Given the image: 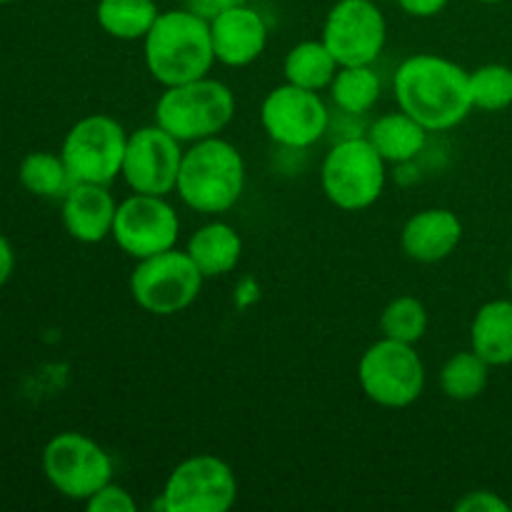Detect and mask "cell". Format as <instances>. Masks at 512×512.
Here are the masks:
<instances>
[{"instance_id": "8fae6325", "label": "cell", "mask_w": 512, "mask_h": 512, "mask_svg": "<svg viewBox=\"0 0 512 512\" xmlns=\"http://www.w3.org/2000/svg\"><path fill=\"white\" fill-rule=\"evenodd\" d=\"M260 123L273 143L290 150H305L328 133L330 113L315 90L285 83L265 95L260 105Z\"/></svg>"}, {"instance_id": "d590c367", "label": "cell", "mask_w": 512, "mask_h": 512, "mask_svg": "<svg viewBox=\"0 0 512 512\" xmlns=\"http://www.w3.org/2000/svg\"><path fill=\"white\" fill-rule=\"evenodd\" d=\"M510 508H512V503H510Z\"/></svg>"}, {"instance_id": "f546056e", "label": "cell", "mask_w": 512, "mask_h": 512, "mask_svg": "<svg viewBox=\"0 0 512 512\" xmlns=\"http://www.w3.org/2000/svg\"><path fill=\"white\" fill-rule=\"evenodd\" d=\"M410 18H435L448 8L450 0H395Z\"/></svg>"}, {"instance_id": "cb8c5ba5", "label": "cell", "mask_w": 512, "mask_h": 512, "mask_svg": "<svg viewBox=\"0 0 512 512\" xmlns=\"http://www.w3.org/2000/svg\"><path fill=\"white\" fill-rule=\"evenodd\" d=\"M18 180L28 193L38 198H65V193L73 188V178L63 155L45 153V150L28 153L20 160Z\"/></svg>"}, {"instance_id": "8992f818", "label": "cell", "mask_w": 512, "mask_h": 512, "mask_svg": "<svg viewBox=\"0 0 512 512\" xmlns=\"http://www.w3.org/2000/svg\"><path fill=\"white\" fill-rule=\"evenodd\" d=\"M358 383L365 398L380 408H408L423 395L425 365L415 345L380 338L358 363Z\"/></svg>"}, {"instance_id": "44dd1931", "label": "cell", "mask_w": 512, "mask_h": 512, "mask_svg": "<svg viewBox=\"0 0 512 512\" xmlns=\"http://www.w3.org/2000/svg\"><path fill=\"white\" fill-rule=\"evenodd\" d=\"M338 68V60L333 58V53H330L323 40H303V43L293 45L285 55L283 75L285 83L320 93V90L333 83Z\"/></svg>"}, {"instance_id": "ffe728a7", "label": "cell", "mask_w": 512, "mask_h": 512, "mask_svg": "<svg viewBox=\"0 0 512 512\" xmlns=\"http://www.w3.org/2000/svg\"><path fill=\"white\" fill-rule=\"evenodd\" d=\"M365 138L370 140V145L378 150L385 163L405 165L423 153L425 143H428V130L398 108L395 113H385L373 120Z\"/></svg>"}, {"instance_id": "83f0119b", "label": "cell", "mask_w": 512, "mask_h": 512, "mask_svg": "<svg viewBox=\"0 0 512 512\" xmlns=\"http://www.w3.org/2000/svg\"><path fill=\"white\" fill-rule=\"evenodd\" d=\"M85 508L90 512H135L138 503L133 500V495L123 488V485H115L110 480L108 485L98 490L93 498L85 500Z\"/></svg>"}, {"instance_id": "4316f807", "label": "cell", "mask_w": 512, "mask_h": 512, "mask_svg": "<svg viewBox=\"0 0 512 512\" xmlns=\"http://www.w3.org/2000/svg\"><path fill=\"white\" fill-rule=\"evenodd\" d=\"M470 98L473 108L498 113L512 105V68L503 63H488L470 70Z\"/></svg>"}, {"instance_id": "5b68a950", "label": "cell", "mask_w": 512, "mask_h": 512, "mask_svg": "<svg viewBox=\"0 0 512 512\" xmlns=\"http://www.w3.org/2000/svg\"><path fill=\"white\" fill-rule=\"evenodd\" d=\"M385 160L365 135H350L328 150L320 168L323 193L335 208L358 213L380 200L388 180Z\"/></svg>"}, {"instance_id": "3957f363", "label": "cell", "mask_w": 512, "mask_h": 512, "mask_svg": "<svg viewBox=\"0 0 512 512\" xmlns=\"http://www.w3.org/2000/svg\"><path fill=\"white\" fill-rule=\"evenodd\" d=\"M245 190V160L233 143L220 135L190 143L183 153L178 188L185 205L195 213H228Z\"/></svg>"}, {"instance_id": "d6a6232c", "label": "cell", "mask_w": 512, "mask_h": 512, "mask_svg": "<svg viewBox=\"0 0 512 512\" xmlns=\"http://www.w3.org/2000/svg\"><path fill=\"white\" fill-rule=\"evenodd\" d=\"M475 3H483V5H495V3H503V0H475Z\"/></svg>"}, {"instance_id": "f1b7e54d", "label": "cell", "mask_w": 512, "mask_h": 512, "mask_svg": "<svg viewBox=\"0 0 512 512\" xmlns=\"http://www.w3.org/2000/svg\"><path fill=\"white\" fill-rule=\"evenodd\" d=\"M458 512H510V503H505L500 495L490 493V490H473L465 493L463 498L455 503Z\"/></svg>"}, {"instance_id": "9c48e42d", "label": "cell", "mask_w": 512, "mask_h": 512, "mask_svg": "<svg viewBox=\"0 0 512 512\" xmlns=\"http://www.w3.org/2000/svg\"><path fill=\"white\" fill-rule=\"evenodd\" d=\"M43 473L63 498L85 503L113 480V460L83 433H58L43 450Z\"/></svg>"}, {"instance_id": "9a60e30c", "label": "cell", "mask_w": 512, "mask_h": 512, "mask_svg": "<svg viewBox=\"0 0 512 512\" xmlns=\"http://www.w3.org/2000/svg\"><path fill=\"white\" fill-rule=\"evenodd\" d=\"M215 63L228 68H245L263 55L268 45V25L265 18L248 3L233 5L210 20Z\"/></svg>"}, {"instance_id": "7c38bea8", "label": "cell", "mask_w": 512, "mask_h": 512, "mask_svg": "<svg viewBox=\"0 0 512 512\" xmlns=\"http://www.w3.org/2000/svg\"><path fill=\"white\" fill-rule=\"evenodd\" d=\"M110 238L133 260L153 258L178 245L180 218L163 195L133 193L118 203Z\"/></svg>"}, {"instance_id": "d6986e66", "label": "cell", "mask_w": 512, "mask_h": 512, "mask_svg": "<svg viewBox=\"0 0 512 512\" xmlns=\"http://www.w3.org/2000/svg\"><path fill=\"white\" fill-rule=\"evenodd\" d=\"M470 350L490 368L512 363V298L490 300L475 313L470 325Z\"/></svg>"}, {"instance_id": "277c9868", "label": "cell", "mask_w": 512, "mask_h": 512, "mask_svg": "<svg viewBox=\"0 0 512 512\" xmlns=\"http://www.w3.org/2000/svg\"><path fill=\"white\" fill-rule=\"evenodd\" d=\"M235 115V95L223 80L210 75L170 85L155 103V123L180 143L215 138Z\"/></svg>"}, {"instance_id": "4fadbf2b", "label": "cell", "mask_w": 512, "mask_h": 512, "mask_svg": "<svg viewBox=\"0 0 512 512\" xmlns=\"http://www.w3.org/2000/svg\"><path fill=\"white\" fill-rule=\"evenodd\" d=\"M320 40L338 65H373L388 40V23L375 0H338L325 15Z\"/></svg>"}, {"instance_id": "7402d4cb", "label": "cell", "mask_w": 512, "mask_h": 512, "mask_svg": "<svg viewBox=\"0 0 512 512\" xmlns=\"http://www.w3.org/2000/svg\"><path fill=\"white\" fill-rule=\"evenodd\" d=\"M158 15L160 10L155 0H98L95 8V18L103 33L125 43L143 40Z\"/></svg>"}, {"instance_id": "603a6c76", "label": "cell", "mask_w": 512, "mask_h": 512, "mask_svg": "<svg viewBox=\"0 0 512 512\" xmlns=\"http://www.w3.org/2000/svg\"><path fill=\"white\" fill-rule=\"evenodd\" d=\"M328 90L333 103L345 115H365L380 100L383 85L373 65H340Z\"/></svg>"}, {"instance_id": "ac0fdd59", "label": "cell", "mask_w": 512, "mask_h": 512, "mask_svg": "<svg viewBox=\"0 0 512 512\" xmlns=\"http://www.w3.org/2000/svg\"><path fill=\"white\" fill-rule=\"evenodd\" d=\"M185 253L198 265L203 278H223L238 268L240 255H243V240L233 225L215 220L190 235Z\"/></svg>"}, {"instance_id": "4dcf8cb0", "label": "cell", "mask_w": 512, "mask_h": 512, "mask_svg": "<svg viewBox=\"0 0 512 512\" xmlns=\"http://www.w3.org/2000/svg\"><path fill=\"white\" fill-rule=\"evenodd\" d=\"M183 3H185V8L193 10V13H198L200 18L213 20L218 13L233 8V5L245 3V0H183Z\"/></svg>"}, {"instance_id": "e0dca14e", "label": "cell", "mask_w": 512, "mask_h": 512, "mask_svg": "<svg viewBox=\"0 0 512 512\" xmlns=\"http://www.w3.org/2000/svg\"><path fill=\"white\" fill-rule=\"evenodd\" d=\"M115 203L108 185L73 183L63 198V225L78 243L95 245L113 235Z\"/></svg>"}, {"instance_id": "6da1fadb", "label": "cell", "mask_w": 512, "mask_h": 512, "mask_svg": "<svg viewBox=\"0 0 512 512\" xmlns=\"http://www.w3.org/2000/svg\"><path fill=\"white\" fill-rule=\"evenodd\" d=\"M398 108L418 120L428 133H445L473 110L470 73L435 53H418L398 65L393 78Z\"/></svg>"}, {"instance_id": "ba28073f", "label": "cell", "mask_w": 512, "mask_h": 512, "mask_svg": "<svg viewBox=\"0 0 512 512\" xmlns=\"http://www.w3.org/2000/svg\"><path fill=\"white\" fill-rule=\"evenodd\" d=\"M128 135L123 125L110 115L95 113L80 118L68 130L60 148L73 183H113L123 173Z\"/></svg>"}, {"instance_id": "2e32d148", "label": "cell", "mask_w": 512, "mask_h": 512, "mask_svg": "<svg viewBox=\"0 0 512 512\" xmlns=\"http://www.w3.org/2000/svg\"><path fill=\"white\" fill-rule=\"evenodd\" d=\"M463 240V223L448 208H425L410 215L400 233V248L415 263H440Z\"/></svg>"}, {"instance_id": "30bf717a", "label": "cell", "mask_w": 512, "mask_h": 512, "mask_svg": "<svg viewBox=\"0 0 512 512\" xmlns=\"http://www.w3.org/2000/svg\"><path fill=\"white\" fill-rule=\"evenodd\" d=\"M238 500V478L218 455H193L175 465L155 508L165 512H225Z\"/></svg>"}, {"instance_id": "836d02e7", "label": "cell", "mask_w": 512, "mask_h": 512, "mask_svg": "<svg viewBox=\"0 0 512 512\" xmlns=\"http://www.w3.org/2000/svg\"><path fill=\"white\" fill-rule=\"evenodd\" d=\"M508 288H510V298H512V265H510V273H508Z\"/></svg>"}, {"instance_id": "d4e9b609", "label": "cell", "mask_w": 512, "mask_h": 512, "mask_svg": "<svg viewBox=\"0 0 512 512\" xmlns=\"http://www.w3.org/2000/svg\"><path fill=\"white\" fill-rule=\"evenodd\" d=\"M488 378L490 365L475 350H463L445 360L443 370H440V388H443L445 398L468 403L488 388Z\"/></svg>"}, {"instance_id": "1f68e13d", "label": "cell", "mask_w": 512, "mask_h": 512, "mask_svg": "<svg viewBox=\"0 0 512 512\" xmlns=\"http://www.w3.org/2000/svg\"><path fill=\"white\" fill-rule=\"evenodd\" d=\"M13 268H15V253H13V248H10L8 238H5V235H0V288H3V285L10 280Z\"/></svg>"}, {"instance_id": "7a4b0ae2", "label": "cell", "mask_w": 512, "mask_h": 512, "mask_svg": "<svg viewBox=\"0 0 512 512\" xmlns=\"http://www.w3.org/2000/svg\"><path fill=\"white\" fill-rule=\"evenodd\" d=\"M145 68L163 88L205 78L215 63L210 20L188 8L160 10L143 38Z\"/></svg>"}, {"instance_id": "5bb4252c", "label": "cell", "mask_w": 512, "mask_h": 512, "mask_svg": "<svg viewBox=\"0 0 512 512\" xmlns=\"http://www.w3.org/2000/svg\"><path fill=\"white\" fill-rule=\"evenodd\" d=\"M183 153V143L175 140L168 130L160 128L158 123L145 125L128 135L120 175L133 193L168 198L178 188Z\"/></svg>"}, {"instance_id": "52a82bcc", "label": "cell", "mask_w": 512, "mask_h": 512, "mask_svg": "<svg viewBox=\"0 0 512 512\" xmlns=\"http://www.w3.org/2000/svg\"><path fill=\"white\" fill-rule=\"evenodd\" d=\"M203 273L185 250L170 248L138 260L130 275V295L150 315H178L198 300Z\"/></svg>"}, {"instance_id": "484cf974", "label": "cell", "mask_w": 512, "mask_h": 512, "mask_svg": "<svg viewBox=\"0 0 512 512\" xmlns=\"http://www.w3.org/2000/svg\"><path fill=\"white\" fill-rule=\"evenodd\" d=\"M428 310L413 295H400L390 300L385 310L380 313V333L383 338L400 340V343H420L428 333Z\"/></svg>"}, {"instance_id": "e575fe53", "label": "cell", "mask_w": 512, "mask_h": 512, "mask_svg": "<svg viewBox=\"0 0 512 512\" xmlns=\"http://www.w3.org/2000/svg\"><path fill=\"white\" fill-rule=\"evenodd\" d=\"M5 3H13V0H0V5H5Z\"/></svg>"}]
</instances>
